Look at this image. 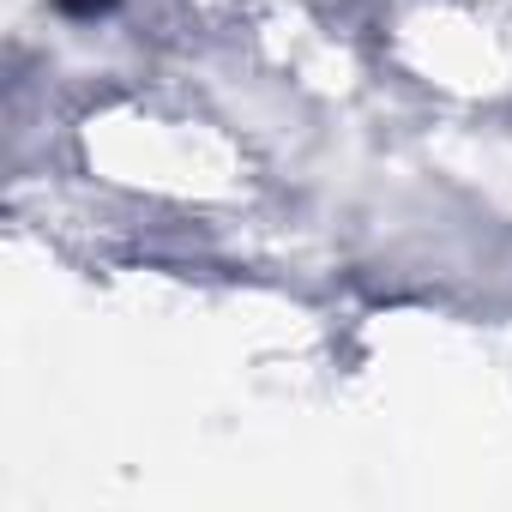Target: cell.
<instances>
[{
    "label": "cell",
    "mask_w": 512,
    "mask_h": 512,
    "mask_svg": "<svg viewBox=\"0 0 512 512\" xmlns=\"http://www.w3.org/2000/svg\"><path fill=\"white\" fill-rule=\"evenodd\" d=\"M55 7L67 19H103V13H115V0H55Z\"/></svg>",
    "instance_id": "cell-1"
}]
</instances>
